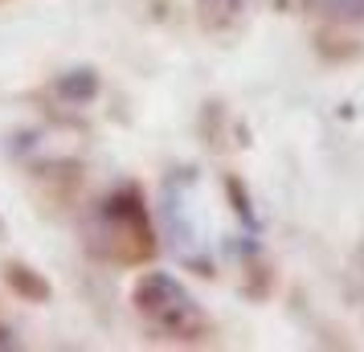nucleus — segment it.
I'll return each mask as SVG.
<instances>
[{"label": "nucleus", "mask_w": 364, "mask_h": 352, "mask_svg": "<svg viewBox=\"0 0 364 352\" xmlns=\"http://www.w3.org/2000/svg\"><path fill=\"white\" fill-rule=\"evenodd\" d=\"M319 13L328 17H344V21H360L364 17V0H315Z\"/></svg>", "instance_id": "2"}, {"label": "nucleus", "mask_w": 364, "mask_h": 352, "mask_svg": "<svg viewBox=\"0 0 364 352\" xmlns=\"http://www.w3.org/2000/svg\"><path fill=\"white\" fill-rule=\"evenodd\" d=\"M135 299H139V311L151 316L164 332H193L200 324L188 291L176 279H168V274H148L139 283V291H135Z\"/></svg>", "instance_id": "1"}]
</instances>
